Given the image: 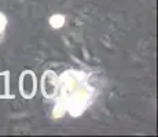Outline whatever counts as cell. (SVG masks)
Returning <instances> with one entry per match:
<instances>
[{
	"label": "cell",
	"mask_w": 158,
	"mask_h": 137,
	"mask_svg": "<svg viewBox=\"0 0 158 137\" xmlns=\"http://www.w3.org/2000/svg\"><path fill=\"white\" fill-rule=\"evenodd\" d=\"M65 114H66V107L60 102H58L55 108H54V118H60V117H63Z\"/></svg>",
	"instance_id": "5b68a950"
},
{
	"label": "cell",
	"mask_w": 158,
	"mask_h": 137,
	"mask_svg": "<svg viewBox=\"0 0 158 137\" xmlns=\"http://www.w3.org/2000/svg\"><path fill=\"white\" fill-rule=\"evenodd\" d=\"M50 25L51 27H54V29H59V27H62L65 25V15L62 14H54L50 17Z\"/></svg>",
	"instance_id": "277c9868"
},
{
	"label": "cell",
	"mask_w": 158,
	"mask_h": 137,
	"mask_svg": "<svg viewBox=\"0 0 158 137\" xmlns=\"http://www.w3.org/2000/svg\"><path fill=\"white\" fill-rule=\"evenodd\" d=\"M7 26V19H6L4 14L0 13V41H2L3 36H4V29Z\"/></svg>",
	"instance_id": "8992f818"
},
{
	"label": "cell",
	"mask_w": 158,
	"mask_h": 137,
	"mask_svg": "<svg viewBox=\"0 0 158 137\" xmlns=\"http://www.w3.org/2000/svg\"><path fill=\"white\" fill-rule=\"evenodd\" d=\"M59 91V77L55 71L47 70L41 77V92L45 99H54Z\"/></svg>",
	"instance_id": "7a4b0ae2"
},
{
	"label": "cell",
	"mask_w": 158,
	"mask_h": 137,
	"mask_svg": "<svg viewBox=\"0 0 158 137\" xmlns=\"http://www.w3.org/2000/svg\"><path fill=\"white\" fill-rule=\"evenodd\" d=\"M59 88H62V99L59 100L66 107V111L73 117H78L89 104L91 89L87 84L84 73L65 71L59 78Z\"/></svg>",
	"instance_id": "6da1fadb"
},
{
	"label": "cell",
	"mask_w": 158,
	"mask_h": 137,
	"mask_svg": "<svg viewBox=\"0 0 158 137\" xmlns=\"http://www.w3.org/2000/svg\"><path fill=\"white\" fill-rule=\"evenodd\" d=\"M37 91L36 74L32 70H25L19 77V93L23 99H32Z\"/></svg>",
	"instance_id": "3957f363"
}]
</instances>
